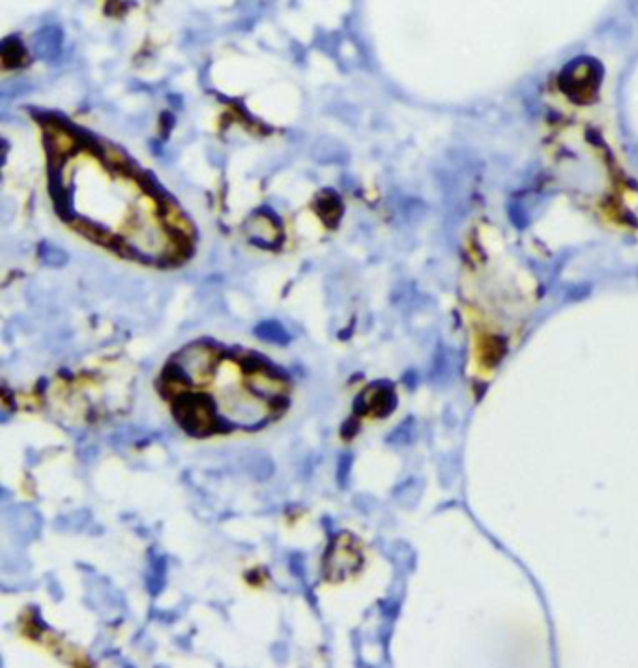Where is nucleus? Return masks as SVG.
<instances>
[{
	"label": "nucleus",
	"instance_id": "1",
	"mask_svg": "<svg viewBox=\"0 0 638 668\" xmlns=\"http://www.w3.org/2000/svg\"><path fill=\"white\" fill-rule=\"evenodd\" d=\"M217 361V352L214 346L206 343H193L178 352L176 360L171 363L174 371L178 372L184 380H204L211 375Z\"/></svg>",
	"mask_w": 638,
	"mask_h": 668
},
{
	"label": "nucleus",
	"instance_id": "2",
	"mask_svg": "<svg viewBox=\"0 0 638 668\" xmlns=\"http://www.w3.org/2000/svg\"><path fill=\"white\" fill-rule=\"evenodd\" d=\"M247 236L260 245H271L279 240V226L266 214H257L245 225Z\"/></svg>",
	"mask_w": 638,
	"mask_h": 668
},
{
	"label": "nucleus",
	"instance_id": "3",
	"mask_svg": "<svg viewBox=\"0 0 638 668\" xmlns=\"http://www.w3.org/2000/svg\"><path fill=\"white\" fill-rule=\"evenodd\" d=\"M36 53L42 59H54L60 53V32L54 28H45L36 36V44H34Z\"/></svg>",
	"mask_w": 638,
	"mask_h": 668
},
{
	"label": "nucleus",
	"instance_id": "4",
	"mask_svg": "<svg viewBox=\"0 0 638 668\" xmlns=\"http://www.w3.org/2000/svg\"><path fill=\"white\" fill-rule=\"evenodd\" d=\"M254 334L259 335L262 341H266V343H271V345H287L288 339H290L287 329L283 328L279 322H276V320L260 322L257 329H254Z\"/></svg>",
	"mask_w": 638,
	"mask_h": 668
},
{
	"label": "nucleus",
	"instance_id": "5",
	"mask_svg": "<svg viewBox=\"0 0 638 668\" xmlns=\"http://www.w3.org/2000/svg\"><path fill=\"white\" fill-rule=\"evenodd\" d=\"M51 137V148H53L54 154H60V156H64L68 152H71L75 148L77 139L71 133L64 131L62 128H54L53 131L49 133Z\"/></svg>",
	"mask_w": 638,
	"mask_h": 668
},
{
	"label": "nucleus",
	"instance_id": "6",
	"mask_svg": "<svg viewBox=\"0 0 638 668\" xmlns=\"http://www.w3.org/2000/svg\"><path fill=\"white\" fill-rule=\"evenodd\" d=\"M42 260H44L47 266H54V268H59L66 262V253L64 251H60V249L53 248L49 243H45L42 245Z\"/></svg>",
	"mask_w": 638,
	"mask_h": 668
}]
</instances>
